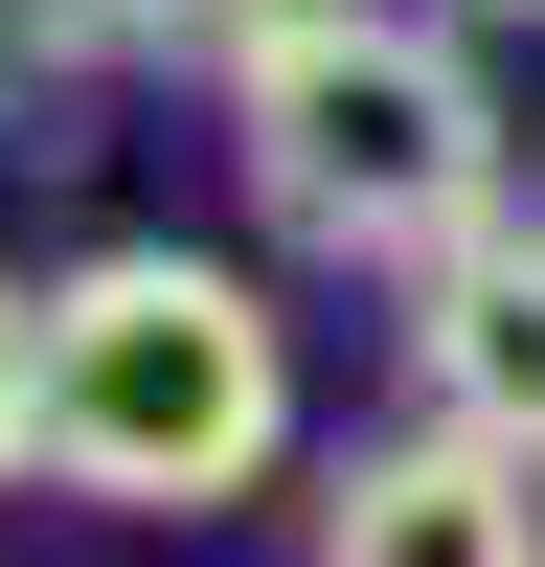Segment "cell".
Listing matches in <instances>:
<instances>
[{
	"label": "cell",
	"mask_w": 545,
	"mask_h": 567,
	"mask_svg": "<svg viewBox=\"0 0 545 567\" xmlns=\"http://www.w3.org/2000/svg\"><path fill=\"white\" fill-rule=\"evenodd\" d=\"M205 69H227V159H250L272 250H318V272H409L500 205V91L409 0H250Z\"/></svg>",
	"instance_id": "6da1fadb"
},
{
	"label": "cell",
	"mask_w": 545,
	"mask_h": 567,
	"mask_svg": "<svg viewBox=\"0 0 545 567\" xmlns=\"http://www.w3.org/2000/svg\"><path fill=\"white\" fill-rule=\"evenodd\" d=\"M296 454V318L227 250H91L45 272V477L91 523H227V499Z\"/></svg>",
	"instance_id": "7a4b0ae2"
},
{
	"label": "cell",
	"mask_w": 545,
	"mask_h": 567,
	"mask_svg": "<svg viewBox=\"0 0 545 567\" xmlns=\"http://www.w3.org/2000/svg\"><path fill=\"white\" fill-rule=\"evenodd\" d=\"M296 567H545V454L409 409V432H363L341 477L296 499Z\"/></svg>",
	"instance_id": "3957f363"
},
{
	"label": "cell",
	"mask_w": 545,
	"mask_h": 567,
	"mask_svg": "<svg viewBox=\"0 0 545 567\" xmlns=\"http://www.w3.org/2000/svg\"><path fill=\"white\" fill-rule=\"evenodd\" d=\"M387 296H409V409H454V432L545 454V205H523V182H500L454 250H409Z\"/></svg>",
	"instance_id": "277c9868"
},
{
	"label": "cell",
	"mask_w": 545,
	"mask_h": 567,
	"mask_svg": "<svg viewBox=\"0 0 545 567\" xmlns=\"http://www.w3.org/2000/svg\"><path fill=\"white\" fill-rule=\"evenodd\" d=\"M205 45V0H0V136H69L114 69Z\"/></svg>",
	"instance_id": "5b68a950"
},
{
	"label": "cell",
	"mask_w": 545,
	"mask_h": 567,
	"mask_svg": "<svg viewBox=\"0 0 545 567\" xmlns=\"http://www.w3.org/2000/svg\"><path fill=\"white\" fill-rule=\"evenodd\" d=\"M0 477H45V296L0 272Z\"/></svg>",
	"instance_id": "8992f818"
},
{
	"label": "cell",
	"mask_w": 545,
	"mask_h": 567,
	"mask_svg": "<svg viewBox=\"0 0 545 567\" xmlns=\"http://www.w3.org/2000/svg\"><path fill=\"white\" fill-rule=\"evenodd\" d=\"M477 23H545V0H477Z\"/></svg>",
	"instance_id": "52a82bcc"
}]
</instances>
